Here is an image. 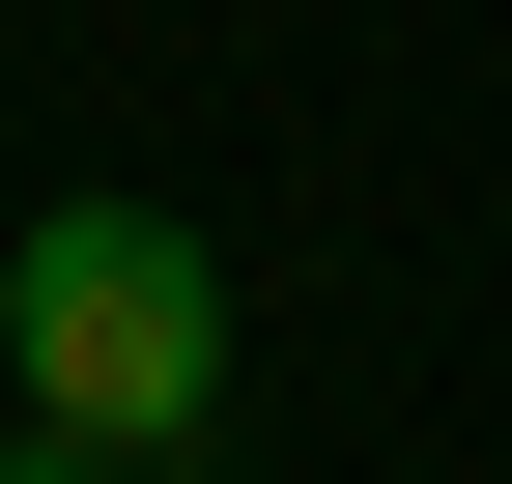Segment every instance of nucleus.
<instances>
[{
	"instance_id": "f257e3e1",
	"label": "nucleus",
	"mask_w": 512,
	"mask_h": 484,
	"mask_svg": "<svg viewBox=\"0 0 512 484\" xmlns=\"http://www.w3.org/2000/svg\"><path fill=\"white\" fill-rule=\"evenodd\" d=\"M0 399H29V456L171 484V456L228 428V257L171 200H57L29 257H0Z\"/></svg>"
},
{
	"instance_id": "f03ea898",
	"label": "nucleus",
	"mask_w": 512,
	"mask_h": 484,
	"mask_svg": "<svg viewBox=\"0 0 512 484\" xmlns=\"http://www.w3.org/2000/svg\"><path fill=\"white\" fill-rule=\"evenodd\" d=\"M0 484H86V456H29V428H0Z\"/></svg>"
}]
</instances>
